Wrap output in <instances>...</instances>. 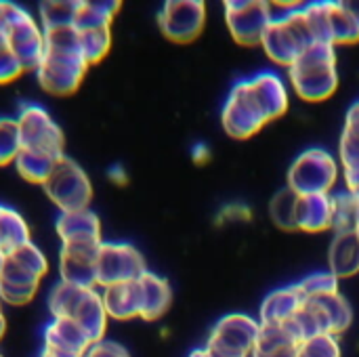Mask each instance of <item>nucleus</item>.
I'll list each match as a JSON object with an SVG mask.
<instances>
[{
	"label": "nucleus",
	"mask_w": 359,
	"mask_h": 357,
	"mask_svg": "<svg viewBox=\"0 0 359 357\" xmlns=\"http://www.w3.org/2000/svg\"><path fill=\"white\" fill-rule=\"evenodd\" d=\"M137 284L141 295V318L147 322L160 320L172 305V288L168 280L147 269Z\"/></svg>",
	"instance_id": "nucleus-18"
},
{
	"label": "nucleus",
	"mask_w": 359,
	"mask_h": 357,
	"mask_svg": "<svg viewBox=\"0 0 359 357\" xmlns=\"http://www.w3.org/2000/svg\"><path fill=\"white\" fill-rule=\"evenodd\" d=\"M25 72L21 67V63L17 61V57L13 55V50L8 48V42L4 38V34L0 32V86L15 82L17 78H21Z\"/></svg>",
	"instance_id": "nucleus-37"
},
{
	"label": "nucleus",
	"mask_w": 359,
	"mask_h": 357,
	"mask_svg": "<svg viewBox=\"0 0 359 357\" xmlns=\"http://www.w3.org/2000/svg\"><path fill=\"white\" fill-rule=\"evenodd\" d=\"M359 221V198L347 189L332 194V229L334 234L341 231H355Z\"/></svg>",
	"instance_id": "nucleus-28"
},
{
	"label": "nucleus",
	"mask_w": 359,
	"mask_h": 357,
	"mask_svg": "<svg viewBox=\"0 0 359 357\" xmlns=\"http://www.w3.org/2000/svg\"><path fill=\"white\" fill-rule=\"evenodd\" d=\"M6 257L11 261H15L17 265H21L23 269H27L38 280H44L46 274H48V259H46V255L34 242H27V244L19 246L17 250L8 252Z\"/></svg>",
	"instance_id": "nucleus-36"
},
{
	"label": "nucleus",
	"mask_w": 359,
	"mask_h": 357,
	"mask_svg": "<svg viewBox=\"0 0 359 357\" xmlns=\"http://www.w3.org/2000/svg\"><path fill=\"white\" fill-rule=\"evenodd\" d=\"M305 303L307 299L303 297L299 284L280 286L263 299L259 322L261 324H286L303 309Z\"/></svg>",
	"instance_id": "nucleus-17"
},
{
	"label": "nucleus",
	"mask_w": 359,
	"mask_h": 357,
	"mask_svg": "<svg viewBox=\"0 0 359 357\" xmlns=\"http://www.w3.org/2000/svg\"><path fill=\"white\" fill-rule=\"evenodd\" d=\"M80 34V53L88 65L103 61L111 48V27H95Z\"/></svg>",
	"instance_id": "nucleus-32"
},
{
	"label": "nucleus",
	"mask_w": 359,
	"mask_h": 357,
	"mask_svg": "<svg viewBox=\"0 0 359 357\" xmlns=\"http://www.w3.org/2000/svg\"><path fill=\"white\" fill-rule=\"evenodd\" d=\"M21 151V135L15 116H0V168L15 164Z\"/></svg>",
	"instance_id": "nucleus-35"
},
{
	"label": "nucleus",
	"mask_w": 359,
	"mask_h": 357,
	"mask_svg": "<svg viewBox=\"0 0 359 357\" xmlns=\"http://www.w3.org/2000/svg\"><path fill=\"white\" fill-rule=\"evenodd\" d=\"M341 177L339 160L324 147L303 149L288 168V189L297 196L332 194Z\"/></svg>",
	"instance_id": "nucleus-5"
},
{
	"label": "nucleus",
	"mask_w": 359,
	"mask_h": 357,
	"mask_svg": "<svg viewBox=\"0 0 359 357\" xmlns=\"http://www.w3.org/2000/svg\"><path fill=\"white\" fill-rule=\"evenodd\" d=\"M4 261H6V255L0 252V271H2V267H4Z\"/></svg>",
	"instance_id": "nucleus-47"
},
{
	"label": "nucleus",
	"mask_w": 359,
	"mask_h": 357,
	"mask_svg": "<svg viewBox=\"0 0 359 357\" xmlns=\"http://www.w3.org/2000/svg\"><path fill=\"white\" fill-rule=\"evenodd\" d=\"M72 320L82 328V332L86 335L90 345L105 339L109 316L105 311L103 297H101L99 288H86V292H84V297H82V301H80V305H78Z\"/></svg>",
	"instance_id": "nucleus-19"
},
{
	"label": "nucleus",
	"mask_w": 359,
	"mask_h": 357,
	"mask_svg": "<svg viewBox=\"0 0 359 357\" xmlns=\"http://www.w3.org/2000/svg\"><path fill=\"white\" fill-rule=\"evenodd\" d=\"M15 120L21 135V149H29L53 160H61L65 156L63 128L55 122L44 105L36 101H21Z\"/></svg>",
	"instance_id": "nucleus-4"
},
{
	"label": "nucleus",
	"mask_w": 359,
	"mask_h": 357,
	"mask_svg": "<svg viewBox=\"0 0 359 357\" xmlns=\"http://www.w3.org/2000/svg\"><path fill=\"white\" fill-rule=\"evenodd\" d=\"M0 32L4 34L8 48L21 63L23 72H36L38 65L44 59L46 46H44V29L38 21V17L23 8L21 4L6 2Z\"/></svg>",
	"instance_id": "nucleus-2"
},
{
	"label": "nucleus",
	"mask_w": 359,
	"mask_h": 357,
	"mask_svg": "<svg viewBox=\"0 0 359 357\" xmlns=\"http://www.w3.org/2000/svg\"><path fill=\"white\" fill-rule=\"evenodd\" d=\"M223 221H246L250 219V210L244 204H229L221 210Z\"/></svg>",
	"instance_id": "nucleus-40"
},
{
	"label": "nucleus",
	"mask_w": 359,
	"mask_h": 357,
	"mask_svg": "<svg viewBox=\"0 0 359 357\" xmlns=\"http://www.w3.org/2000/svg\"><path fill=\"white\" fill-rule=\"evenodd\" d=\"M32 242V229L27 221L13 206L0 204V248L4 255Z\"/></svg>",
	"instance_id": "nucleus-24"
},
{
	"label": "nucleus",
	"mask_w": 359,
	"mask_h": 357,
	"mask_svg": "<svg viewBox=\"0 0 359 357\" xmlns=\"http://www.w3.org/2000/svg\"><path fill=\"white\" fill-rule=\"evenodd\" d=\"M355 234H358V236H359V221H358V227H355Z\"/></svg>",
	"instance_id": "nucleus-48"
},
{
	"label": "nucleus",
	"mask_w": 359,
	"mask_h": 357,
	"mask_svg": "<svg viewBox=\"0 0 359 357\" xmlns=\"http://www.w3.org/2000/svg\"><path fill=\"white\" fill-rule=\"evenodd\" d=\"M221 122L225 133L238 141L250 139L269 122L248 84V78L236 80L229 88V95L221 112Z\"/></svg>",
	"instance_id": "nucleus-7"
},
{
	"label": "nucleus",
	"mask_w": 359,
	"mask_h": 357,
	"mask_svg": "<svg viewBox=\"0 0 359 357\" xmlns=\"http://www.w3.org/2000/svg\"><path fill=\"white\" fill-rule=\"evenodd\" d=\"M339 156H341V162H343V170L359 168V135L343 128Z\"/></svg>",
	"instance_id": "nucleus-38"
},
{
	"label": "nucleus",
	"mask_w": 359,
	"mask_h": 357,
	"mask_svg": "<svg viewBox=\"0 0 359 357\" xmlns=\"http://www.w3.org/2000/svg\"><path fill=\"white\" fill-rule=\"evenodd\" d=\"M345 122H353V124H359V99L349 107L347 116H345Z\"/></svg>",
	"instance_id": "nucleus-44"
},
{
	"label": "nucleus",
	"mask_w": 359,
	"mask_h": 357,
	"mask_svg": "<svg viewBox=\"0 0 359 357\" xmlns=\"http://www.w3.org/2000/svg\"><path fill=\"white\" fill-rule=\"evenodd\" d=\"M328 269L339 278H353L359 274V236L355 231L334 234L328 250Z\"/></svg>",
	"instance_id": "nucleus-23"
},
{
	"label": "nucleus",
	"mask_w": 359,
	"mask_h": 357,
	"mask_svg": "<svg viewBox=\"0 0 359 357\" xmlns=\"http://www.w3.org/2000/svg\"><path fill=\"white\" fill-rule=\"evenodd\" d=\"M206 25V4L202 0H168L158 13L160 32L175 44L194 42Z\"/></svg>",
	"instance_id": "nucleus-10"
},
{
	"label": "nucleus",
	"mask_w": 359,
	"mask_h": 357,
	"mask_svg": "<svg viewBox=\"0 0 359 357\" xmlns=\"http://www.w3.org/2000/svg\"><path fill=\"white\" fill-rule=\"evenodd\" d=\"M191 158H194V162H198V164L208 162V158H210L208 145H206V143H196V145L191 147Z\"/></svg>",
	"instance_id": "nucleus-43"
},
{
	"label": "nucleus",
	"mask_w": 359,
	"mask_h": 357,
	"mask_svg": "<svg viewBox=\"0 0 359 357\" xmlns=\"http://www.w3.org/2000/svg\"><path fill=\"white\" fill-rule=\"evenodd\" d=\"M101 244H61L59 280L80 288H97V255Z\"/></svg>",
	"instance_id": "nucleus-13"
},
{
	"label": "nucleus",
	"mask_w": 359,
	"mask_h": 357,
	"mask_svg": "<svg viewBox=\"0 0 359 357\" xmlns=\"http://www.w3.org/2000/svg\"><path fill=\"white\" fill-rule=\"evenodd\" d=\"M42 189L48 196V200L57 206L59 213L84 210V208H90V202H93V183L86 170L67 156H63L55 164Z\"/></svg>",
	"instance_id": "nucleus-6"
},
{
	"label": "nucleus",
	"mask_w": 359,
	"mask_h": 357,
	"mask_svg": "<svg viewBox=\"0 0 359 357\" xmlns=\"http://www.w3.org/2000/svg\"><path fill=\"white\" fill-rule=\"evenodd\" d=\"M307 303L313 309L324 335H334L337 337V335L345 332L353 322V309H351L349 301L341 292L324 297V299H313V301H307Z\"/></svg>",
	"instance_id": "nucleus-20"
},
{
	"label": "nucleus",
	"mask_w": 359,
	"mask_h": 357,
	"mask_svg": "<svg viewBox=\"0 0 359 357\" xmlns=\"http://www.w3.org/2000/svg\"><path fill=\"white\" fill-rule=\"evenodd\" d=\"M332 21V44H355L359 42V19H355L345 2H330Z\"/></svg>",
	"instance_id": "nucleus-30"
},
{
	"label": "nucleus",
	"mask_w": 359,
	"mask_h": 357,
	"mask_svg": "<svg viewBox=\"0 0 359 357\" xmlns=\"http://www.w3.org/2000/svg\"><path fill=\"white\" fill-rule=\"evenodd\" d=\"M343 179H345V189L359 198V168L343 170Z\"/></svg>",
	"instance_id": "nucleus-41"
},
{
	"label": "nucleus",
	"mask_w": 359,
	"mask_h": 357,
	"mask_svg": "<svg viewBox=\"0 0 359 357\" xmlns=\"http://www.w3.org/2000/svg\"><path fill=\"white\" fill-rule=\"evenodd\" d=\"M0 305H2V303H0Z\"/></svg>",
	"instance_id": "nucleus-49"
},
{
	"label": "nucleus",
	"mask_w": 359,
	"mask_h": 357,
	"mask_svg": "<svg viewBox=\"0 0 359 357\" xmlns=\"http://www.w3.org/2000/svg\"><path fill=\"white\" fill-rule=\"evenodd\" d=\"M55 231L61 244H80V242L101 244L103 242L101 219L93 208L59 213L55 219Z\"/></svg>",
	"instance_id": "nucleus-15"
},
{
	"label": "nucleus",
	"mask_w": 359,
	"mask_h": 357,
	"mask_svg": "<svg viewBox=\"0 0 359 357\" xmlns=\"http://www.w3.org/2000/svg\"><path fill=\"white\" fill-rule=\"evenodd\" d=\"M6 332V320H4V314H2V305H0V339L4 337Z\"/></svg>",
	"instance_id": "nucleus-45"
},
{
	"label": "nucleus",
	"mask_w": 359,
	"mask_h": 357,
	"mask_svg": "<svg viewBox=\"0 0 359 357\" xmlns=\"http://www.w3.org/2000/svg\"><path fill=\"white\" fill-rule=\"evenodd\" d=\"M311 44L313 38L305 21V4H294L288 13L276 17L261 40L265 55L273 63L286 67H290Z\"/></svg>",
	"instance_id": "nucleus-3"
},
{
	"label": "nucleus",
	"mask_w": 359,
	"mask_h": 357,
	"mask_svg": "<svg viewBox=\"0 0 359 357\" xmlns=\"http://www.w3.org/2000/svg\"><path fill=\"white\" fill-rule=\"evenodd\" d=\"M122 2H95V0H80L76 19H74V27L78 32H86V29H95V27H111L114 17L118 15Z\"/></svg>",
	"instance_id": "nucleus-25"
},
{
	"label": "nucleus",
	"mask_w": 359,
	"mask_h": 357,
	"mask_svg": "<svg viewBox=\"0 0 359 357\" xmlns=\"http://www.w3.org/2000/svg\"><path fill=\"white\" fill-rule=\"evenodd\" d=\"M339 278L330 271V269H324V271H313L309 276H305L299 284L303 297L307 301H313V299H324V297H330V295H337L339 292Z\"/></svg>",
	"instance_id": "nucleus-34"
},
{
	"label": "nucleus",
	"mask_w": 359,
	"mask_h": 357,
	"mask_svg": "<svg viewBox=\"0 0 359 357\" xmlns=\"http://www.w3.org/2000/svg\"><path fill=\"white\" fill-rule=\"evenodd\" d=\"M297 229L309 234L332 229V194L299 196Z\"/></svg>",
	"instance_id": "nucleus-21"
},
{
	"label": "nucleus",
	"mask_w": 359,
	"mask_h": 357,
	"mask_svg": "<svg viewBox=\"0 0 359 357\" xmlns=\"http://www.w3.org/2000/svg\"><path fill=\"white\" fill-rule=\"evenodd\" d=\"M101 297L109 320L128 322L133 318H141V295L137 280L107 286L101 290Z\"/></svg>",
	"instance_id": "nucleus-22"
},
{
	"label": "nucleus",
	"mask_w": 359,
	"mask_h": 357,
	"mask_svg": "<svg viewBox=\"0 0 359 357\" xmlns=\"http://www.w3.org/2000/svg\"><path fill=\"white\" fill-rule=\"evenodd\" d=\"M248 84L265 114V118L271 122L280 116H284L290 107V90L284 82V78L278 72L265 69L248 78Z\"/></svg>",
	"instance_id": "nucleus-14"
},
{
	"label": "nucleus",
	"mask_w": 359,
	"mask_h": 357,
	"mask_svg": "<svg viewBox=\"0 0 359 357\" xmlns=\"http://www.w3.org/2000/svg\"><path fill=\"white\" fill-rule=\"evenodd\" d=\"M84 357H130V356H128V351H126L122 345H118L116 341H107V339H103V341H99V343H93V345L88 347V351L84 353Z\"/></svg>",
	"instance_id": "nucleus-39"
},
{
	"label": "nucleus",
	"mask_w": 359,
	"mask_h": 357,
	"mask_svg": "<svg viewBox=\"0 0 359 357\" xmlns=\"http://www.w3.org/2000/svg\"><path fill=\"white\" fill-rule=\"evenodd\" d=\"M0 357H2V356H0Z\"/></svg>",
	"instance_id": "nucleus-50"
},
{
	"label": "nucleus",
	"mask_w": 359,
	"mask_h": 357,
	"mask_svg": "<svg viewBox=\"0 0 359 357\" xmlns=\"http://www.w3.org/2000/svg\"><path fill=\"white\" fill-rule=\"evenodd\" d=\"M107 179H109L114 185H126L128 175H126V170H124L122 164H114V166H109V170H107Z\"/></svg>",
	"instance_id": "nucleus-42"
},
{
	"label": "nucleus",
	"mask_w": 359,
	"mask_h": 357,
	"mask_svg": "<svg viewBox=\"0 0 359 357\" xmlns=\"http://www.w3.org/2000/svg\"><path fill=\"white\" fill-rule=\"evenodd\" d=\"M4 8H6V0H0V23H2V15H4Z\"/></svg>",
	"instance_id": "nucleus-46"
},
{
	"label": "nucleus",
	"mask_w": 359,
	"mask_h": 357,
	"mask_svg": "<svg viewBox=\"0 0 359 357\" xmlns=\"http://www.w3.org/2000/svg\"><path fill=\"white\" fill-rule=\"evenodd\" d=\"M80 0H48L38 4V21L42 29L74 25L76 13H78Z\"/></svg>",
	"instance_id": "nucleus-29"
},
{
	"label": "nucleus",
	"mask_w": 359,
	"mask_h": 357,
	"mask_svg": "<svg viewBox=\"0 0 359 357\" xmlns=\"http://www.w3.org/2000/svg\"><path fill=\"white\" fill-rule=\"evenodd\" d=\"M297 206H299V196L292 189L284 187L282 191H278L271 198V202H269V217L284 231L297 229Z\"/></svg>",
	"instance_id": "nucleus-33"
},
{
	"label": "nucleus",
	"mask_w": 359,
	"mask_h": 357,
	"mask_svg": "<svg viewBox=\"0 0 359 357\" xmlns=\"http://www.w3.org/2000/svg\"><path fill=\"white\" fill-rule=\"evenodd\" d=\"M57 162L59 160H53L48 156L36 154V151H29V149H21L17 160H15V170L23 181L42 187L46 183V179L50 177Z\"/></svg>",
	"instance_id": "nucleus-27"
},
{
	"label": "nucleus",
	"mask_w": 359,
	"mask_h": 357,
	"mask_svg": "<svg viewBox=\"0 0 359 357\" xmlns=\"http://www.w3.org/2000/svg\"><path fill=\"white\" fill-rule=\"evenodd\" d=\"M292 90L309 103H320L332 97L339 88L337 46L334 44H311L301 57L288 67Z\"/></svg>",
	"instance_id": "nucleus-1"
},
{
	"label": "nucleus",
	"mask_w": 359,
	"mask_h": 357,
	"mask_svg": "<svg viewBox=\"0 0 359 357\" xmlns=\"http://www.w3.org/2000/svg\"><path fill=\"white\" fill-rule=\"evenodd\" d=\"M271 6L261 0H227L225 23L238 44L255 46L261 44L267 27L271 25Z\"/></svg>",
	"instance_id": "nucleus-11"
},
{
	"label": "nucleus",
	"mask_w": 359,
	"mask_h": 357,
	"mask_svg": "<svg viewBox=\"0 0 359 357\" xmlns=\"http://www.w3.org/2000/svg\"><path fill=\"white\" fill-rule=\"evenodd\" d=\"M147 271L145 257L128 242H105L97 255V288L135 282Z\"/></svg>",
	"instance_id": "nucleus-8"
},
{
	"label": "nucleus",
	"mask_w": 359,
	"mask_h": 357,
	"mask_svg": "<svg viewBox=\"0 0 359 357\" xmlns=\"http://www.w3.org/2000/svg\"><path fill=\"white\" fill-rule=\"evenodd\" d=\"M44 55H61V57H74L80 55V34L74 25H63V27H53L44 29Z\"/></svg>",
	"instance_id": "nucleus-31"
},
{
	"label": "nucleus",
	"mask_w": 359,
	"mask_h": 357,
	"mask_svg": "<svg viewBox=\"0 0 359 357\" xmlns=\"http://www.w3.org/2000/svg\"><path fill=\"white\" fill-rule=\"evenodd\" d=\"M42 347L67 353L74 357H84L90 347V341L82 332V328L74 320L50 318V322L42 330Z\"/></svg>",
	"instance_id": "nucleus-16"
},
{
	"label": "nucleus",
	"mask_w": 359,
	"mask_h": 357,
	"mask_svg": "<svg viewBox=\"0 0 359 357\" xmlns=\"http://www.w3.org/2000/svg\"><path fill=\"white\" fill-rule=\"evenodd\" d=\"M86 288H80V286H74V284H67L63 280L55 282L53 288L48 290V299H46V305H48V314L50 318H65V320H72L82 297H84Z\"/></svg>",
	"instance_id": "nucleus-26"
},
{
	"label": "nucleus",
	"mask_w": 359,
	"mask_h": 357,
	"mask_svg": "<svg viewBox=\"0 0 359 357\" xmlns=\"http://www.w3.org/2000/svg\"><path fill=\"white\" fill-rule=\"evenodd\" d=\"M261 322L246 314H231L217 322L208 339L210 357H248L259 341Z\"/></svg>",
	"instance_id": "nucleus-9"
},
{
	"label": "nucleus",
	"mask_w": 359,
	"mask_h": 357,
	"mask_svg": "<svg viewBox=\"0 0 359 357\" xmlns=\"http://www.w3.org/2000/svg\"><path fill=\"white\" fill-rule=\"evenodd\" d=\"M88 67L90 65L80 55H74V57L44 55L42 63L38 65L34 74L44 93L53 97H67L80 88Z\"/></svg>",
	"instance_id": "nucleus-12"
}]
</instances>
